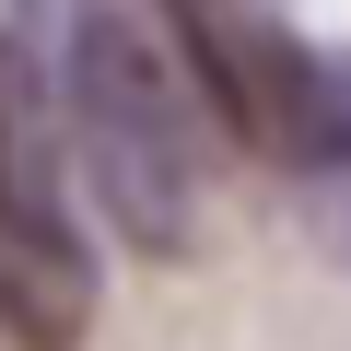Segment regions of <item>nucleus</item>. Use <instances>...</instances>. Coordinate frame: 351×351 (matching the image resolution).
<instances>
[{"mask_svg":"<svg viewBox=\"0 0 351 351\" xmlns=\"http://www.w3.org/2000/svg\"><path fill=\"white\" fill-rule=\"evenodd\" d=\"M71 152L129 246L176 258L199 234V106L176 82L164 36L117 0H94L71 24Z\"/></svg>","mask_w":351,"mask_h":351,"instance_id":"nucleus-1","label":"nucleus"},{"mask_svg":"<svg viewBox=\"0 0 351 351\" xmlns=\"http://www.w3.org/2000/svg\"><path fill=\"white\" fill-rule=\"evenodd\" d=\"M176 36H188L199 106L281 176H351V82L269 12V0H164Z\"/></svg>","mask_w":351,"mask_h":351,"instance_id":"nucleus-2","label":"nucleus"},{"mask_svg":"<svg viewBox=\"0 0 351 351\" xmlns=\"http://www.w3.org/2000/svg\"><path fill=\"white\" fill-rule=\"evenodd\" d=\"M94 328V246L59 211L0 223V339L12 351H82Z\"/></svg>","mask_w":351,"mask_h":351,"instance_id":"nucleus-3","label":"nucleus"},{"mask_svg":"<svg viewBox=\"0 0 351 351\" xmlns=\"http://www.w3.org/2000/svg\"><path fill=\"white\" fill-rule=\"evenodd\" d=\"M59 211L47 199V117H36V59L0 36V223Z\"/></svg>","mask_w":351,"mask_h":351,"instance_id":"nucleus-4","label":"nucleus"}]
</instances>
